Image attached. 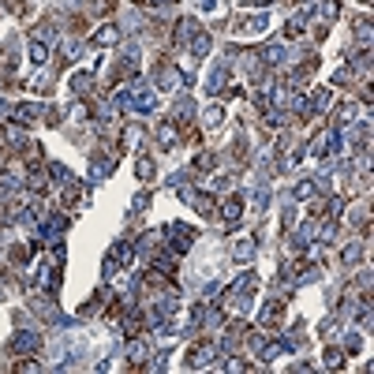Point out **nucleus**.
I'll return each instance as SVG.
<instances>
[{
    "label": "nucleus",
    "mask_w": 374,
    "mask_h": 374,
    "mask_svg": "<svg viewBox=\"0 0 374 374\" xmlns=\"http://www.w3.org/2000/svg\"><path fill=\"white\" fill-rule=\"evenodd\" d=\"M240 214H243V198H240V195H232V198L224 202V217H228V221H236Z\"/></svg>",
    "instance_id": "nucleus-1"
},
{
    "label": "nucleus",
    "mask_w": 374,
    "mask_h": 374,
    "mask_svg": "<svg viewBox=\"0 0 374 374\" xmlns=\"http://www.w3.org/2000/svg\"><path fill=\"white\" fill-rule=\"evenodd\" d=\"M214 165H217V157H214V154H198V161H195V169H198V172L214 169Z\"/></svg>",
    "instance_id": "nucleus-2"
},
{
    "label": "nucleus",
    "mask_w": 374,
    "mask_h": 374,
    "mask_svg": "<svg viewBox=\"0 0 374 374\" xmlns=\"http://www.w3.org/2000/svg\"><path fill=\"white\" fill-rule=\"evenodd\" d=\"M112 8H116V0H97V4H94V11H97V15H109Z\"/></svg>",
    "instance_id": "nucleus-3"
},
{
    "label": "nucleus",
    "mask_w": 374,
    "mask_h": 374,
    "mask_svg": "<svg viewBox=\"0 0 374 374\" xmlns=\"http://www.w3.org/2000/svg\"><path fill=\"white\" fill-rule=\"evenodd\" d=\"M30 56H34V64H42V60H45V49L34 42V45H30Z\"/></svg>",
    "instance_id": "nucleus-4"
},
{
    "label": "nucleus",
    "mask_w": 374,
    "mask_h": 374,
    "mask_svg": "<svg viewBox=\"0 0 374 374\" xmlns=\"http://www.w3.org/2000/svg\"><path fill=\"white\" fill-rule=\"evenodd\" d=\"M139 176H154V165H150V161H139Z\"/></svg>",
    "instance_id": "nucleus-5"
}]
</instances>
